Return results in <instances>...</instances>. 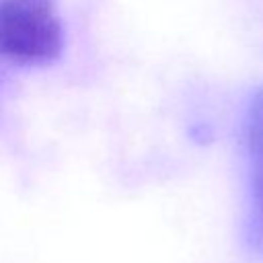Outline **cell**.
Segmentation results:
<instances>
[{
	"label": "cell",
	"mask_w": 263,
	"mask_h": 263,
	"mask_svg": "<svg viewBox=\"0 0 263 263\" xmlns=\"http://www.w3.org/2000/svg\"><path fill=\"white\" fill-rule=\"evenodd\" d=\"M62 49L64 29L53 0H0V60L47 66Z\"/></svg>",
	"instance_id": "obj_1"
},
{
	"label": "cell",
	"mask_w": 263,
	"mask_h": 263,
	"mask_svg": "<svg viewBox=\"0 0 263 263\" xmlns=\"http://www.w3.org/2000/svg\"><path fill=\"white\" fill-rule=\"evenodd\" d=\"M245 146L249 164V222L251 247L263 255V86L251 97L245 115Z\"/></svg>",
	"instance_id": "obj_2"
}]
</instances>
